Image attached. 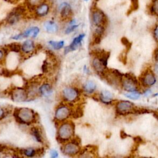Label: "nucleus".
I'll list each match as a JSON object with an SVG mask.
<instances>
[{
	"instance_id": "37998d69",
	"label": "nucleus",
	"mask_w": 158,
	"mask_h": 158,
	"mask_svg": "<svg viewBox=\"0 0 158 158\" xmlns=\"http://www.w3.org/2000/svg\"><path fill=\"white\" fill-rule=\"evenodd\" d=\"M154 114V116L155 117V118L157 119H158V112H157V111H156V112H154L153 113Z\"/></svg>"
},
{
	"instance_id": "aec40b11",
	"label": "nucleus",
	"mask_w": 158,
	"mask_h": 158,
	"mask_svg": "<svg viewBox=\"0 0 158 158\" xmlns=\"http://www.w3.org/2000/svg\"><path fill=\"white\" fill-rule=\"evenodd\" d=\"M44 27L47 32L50 33H56L58 30V27L55 22L52 21H47L45 23Z\"/></svg>"
},
{
	"instance_id": "f8f14e48",
	"label": "nucleus",
	"mask_w": 158,
	"mask_h": 158,
	"mask_svg": "<svg viewBox=\"0 0 158 158\" xmlns=\"http://www.w3.org/2000/svg\"><path fill=\"white\" fill-rule=\"evenodd\" d=\"M60 16L62 21H67L71 18L72 10L71 6L67 3H63L60 7Z\"/></svg>"
},
{
	"instance_id": "a211bd4d",
	"label": "nucleus",
	"mask_w": 158,
	"mask_h": 158,
	"mask_svg": "<svg viewBox=\"0 0 158 158\" xmlns=\"http://www.w3.org/2000/svg\"><path fill=\"white\" fill-rule=\"evenodd\" d=\"M35 49V44L33 41L32 40H26V42L23 43L21 50L22 51L25 52V53H30Z\"/></svg>"
},
{
	"instance_id": "4c0bfd02",
	"label": "nucleus",
	"mask_w": 158,
	"mask_h": 158,
	"mask_svg": "<svg viewBox=\"0 0 158 158\" xmlns=\"http://www.w3.org/2000/svg\"><path fill=\"white\" fill-rule=\"evenodd\" d=\"M120 137H121L122 139H124V138H125L127 137V133H126L124 130L120 131Z\"/></svg>"
},
{
	"instance_id": "ddd939ff",
	"label": "nucleus",
	"mask_w": 158,
	"mask_h": 158,
	"mask_svg": "<svg viewBox=\"0 0 158 158\" xmlns=\"http://www.w3.org/2000/svg\"><path fill=\"white\" fill-rule=\"evenodd\" d=\"M84 37H85L84 33L80 34L77 37H75L73 40V42H72L71 45L69 46L68 47L66 48L65 51H64L65 54L67 53V52H69L70 51H75V50H77V48L80 45L81 41H82V40L84 39Z\"/></svg>"
},
{
	"instance_id": "473e14b6",
	"label": "nucleus",
	"mask_w": 158,
	"mask_h": 158,
	"mask_svg": "<svg viewBox=\"0 0 158 158\" xmlns=\"http://www.w3.org/2000/svg\"><path fill=\"white\" fill-rule=\"evenodd\" d=\"M134 141H135V144L137 145H140V144H142L143 143V141L142 138L140 137H135L133 138Z\"/></svg>"
},
{
	"instance_id": "20e7f679",
	"label": "nucleus",
	"mask_w": 158,
	"mask_h": 158,
	"mask_svg": "<svg viewBox=\"0 0 158 158\" xmlns=\"http://www.w3.org/2000/svg\"><path fill=\"white\" fill-rule=\"evenodd\" d=\"M122 87L128 92L136 91L137 89V80L135 76L132 74L123 75L122 79Z\"/></svg>"
},
{
	"instance_id": "a19ab883",
	"label": "nucleus",
	"mask_w": 158,
	"mask_h": 158,
	"mask_svg": "<svg viewBox=\"0 0 158 158\" xmlns=\"http://www.w3.org/2000/svg\"><path fill=\"white\" fill-rule=\"evenodd\" d=\"M6 146L3 145H0V153H1V152L5 149Z\"/></svg>"
},
{
	"instance_id": "a878e982",
	"label": "nucleus",
	"mask_w": 158,
	"mask_h": 158,
	"mask_svg": "<svg viewBox=\"0 0 158 158\" xmlns=\"http://www.w3.org/2000/svg\"><path fill=\"white\" fill-rule=\"evenodd\" d=\"M131 5L129 10L128 11L127 14L129 15L132 13L133 11H135L138 9L139 4H138V0H130Z\"/></svg>"
},
{
	"instance_id": "f3484780",
	"label": "nucleus",
	"mask_w": 158,
	"mask_h": 158,
	"mask_svg": "<svg viewBox=\"0 0 158 158\" xmlns=\"http://www.w3.org/2000/svg\"><path fill=\"white\" fill-rule=\"evenodd\" d=\"M40 32V28L37 27H32L29 28L24 32L22 33V37L27 38L31 37L32 38H36L38 35V34Z\"/></svg>"
},
{
	"instance_id": "b1692460",
	"label": "nucleus",
	"mask_w": 158,
	"mask_h": 158,
	"mask_svg": "<svg viewBox=\"0 0 158 158\" xmlns=\"http://www.w3.org/2000/svg\"><path fill=\"white\" fill-rule=\"evenodd\" d=\"M96 85L95 82H93V81H88L84 86V90L86 93L91 94L96 90Z\"/></svg>"
},
{
	"instance_id": "7ed1b4c3",
	"label": "nucleus",
	"mask_w": 158,
	"mask_h": 158,
	"mask_svg": "<svg viewBox=\"0 0 158 158\" xmlns=\"http://www.w3.org/2000/svg\"><path fill=\"white\" fill-rule=\"evenodd\" d=\"M26 13V8L24 6L19 5L14 8L8 14L6 21L10 25H14L19 22L21 17Z\"/></svg>"
},
{
	"instance_id": "f257e3e1",
	"label": "nucleus",
	"mask_w": 158,
	"mask_h": 158,
	"mask_svg": "<svg viewBox=\"0 0 158 158\" xmlns=\"http://www.w3.org/2000/svg\"><path fill=\"white\" fill-rule=\"evenodd\" d=\"M14 115L17 122L20 124H30L35 119V114L34 111L27 108L16 109Z\"/></svg>"
},
{
	"instance_id": "423d86ee",
	"label": "nucleus",
	"mask_w": 158,
	"mask_h": 158,
	"mask_svg": "<svg viewBox=\"0 0 158 158\" xmlns=\"http://www.w3.org/2000/svg\"><path fill=\"white\" fill-rule=\"evenodd\" d=\"M78 138H75L73 142L66 144L62 148L63 153L68 156H74L79 153L80 148H79V143L77 141Z\"/></svg>"
},
{
	"instance_id": "dca6fc26",
	"label": "nucleus",
	"mask_w": 158,
	"mask_h": 158,
	"mask_svg": "<svg viewBox=\"0 0 158 158\" xmlns=\"http://www.w3.org/2000/svg\"><path fill=\"white\" fill-rule=\"evenodd\" d=\"M50 11V6L45 3L40 5L35 9V13L37 16L42 17L47 15Z\"/></svg>"
},
{
	"instance_id": "c03bdc74",
	"label": "nucleus",
	"mask_w": 158,
	"mask_h": 158,
	"mask_svg": "<svg viewBox=\"0 0 158 158\" xmlns=\"http://www.w3.org/2000/svg\"><path fill=\"white\" fill-rule=\"evenodd\" d=\"M1 24H2V23L0 22V27H1Z\"/></svg>"
},
{
	"instance_id": "bb28decb",
	"label": "nucleus",
	"mask_w": 158,
	"mask_h": 158,
	"mask_svg": "<svg viewBox=\"0 0 158 158\" xmlns=\"http://www.w3.org/2000/svg\"><path fill=\"white\" fill-rule=\"evenodd\" d=\"M49 44L55 50H58L61 49L64 45V41H60V42H54V41H50Z\"/></svg>"
},
{
	"instance_id": "9b49d317",
	"label": "nucleus",
	"mask_w": 158,
	"mask_h": 158,
	"mask_svg": "<svg viewBox=\"0 0 158 158\" xmlns=\"http://www.w3.org/2000/svg\"><path fill=\"white\" fill-rule=\"evenodd\" d=\"M142 83L145 86H153L156 82V79L154 73L151 70H147L143 75L142 79Z\"/></svg>"
},
{
	"instance_id": "58836bf2",
	"label": "nucleus",
	"mask_w": 158,
	"mask_h": 158,
	"mask_svg": "<svg viewBox=\"0 0 158 158\" xmlns=\"http://www.w3.org/2000/svg\"><path fill=\"white\" fill-rule=\"evenodd\" d=\"M154 37L157 42H158V27L156 28L154 30Z\"/></svg>"
},
{
	"instance_id": "ea45409f",
	"label": "nucleus",
	"mask_w": 158,
	"mask_h": 158,
	"mask_svg": "<svg viewBox=\"0 0 158 158\" xmlns=\"http://www.w3.org/2000/svg\"><path fill=\"white\" fill-rule=\"evenodd\" d=\"M151 90H146V91H145V96H149L150 94H151Z\"/></svg>"
},
{
	"instance_id": "0eeeda50",
	"label": "nucleus",
	"mask_w": 158,
	"mask_h": 158,
	"mask_svg": "<svg viewBox=\"0 0 158 158\" xmlns=\"http://www.w3.org/2000/svg\"><path fill=\"white\" fill-rule=\"evenodd\" d=\"M133 108V103L128 101H121L116 104L117 113L121 115L132 114Z\"/></svg>"
},
{
	"instance_id": "4be33fe9",
	"label": "nucleus",
	"mask_w": 158,
	"mask_h": 158,
	"mask_svg": "<svg viewBox=\"0 0 158 158\" xmlns=\"http://www.w3.org/2000/svg\"><path fill=\"white\" fill-rule=\"evenodd\" d=\"M46 0H26V3L28 8L31 9H35L46 2Z\"/></svg>"
},
{
	"instance_id": "f03ea898",
	"label": "nucleus",
	"mask_w": 158,
	"mask_h": 158,
	"mask_svg": "<svg viewBox=\"0 0 158 158\" xmlns=\"http://www.w3.org/2000/svg\"><path fill=\"white\" fill-rule=\"evenodd\" d=\"M74 135V125L72 122H65L58 130L57 139L61 142H64L72 138Z\"/></svg>"
},
{
	"instance_id": "6e6552de",
	"label": "nucleus",
	"mask_w": 158,
	"mask_h": 158,
	"mask_svg": "<svg viewBox=\"0 0 158 158\" xmlns=\"http://www.w3.org/2000/svg\"><path fill=\"white\" fill-rule=\"evenodd\" d=\"M62 95L64 98L69 102L77 101L79 98V93L78 90L71 87L64 89L62 91Z\"/></svg>"
},
{
	"instance_id": "c9c22d12",
	"label": "nucleus",
	"mask_w": 158,
	"mask_h": 158,
	"mask_svg": "<svg viewBox=\"0 0 158 158\" xmlns=\"http://www.w3.org/2000/svg\"><path fill=\"white\" fill-rule=\"evenodd\" d=\"M5 115V113L3 109H2L1 108H0V119H3Z\"/></svg>"
},
{
	"instance_id": "9d476101",
	"label": "nucleus",
	"mask_w": 158,
	"mask_h": 158,
	"mask_svg": "<svg viewBox=\"0 0 158 158\" xmlns=\"http://www.w3.org/2000/svg\"><path fill=\"white\" fill-rule=\"evenodd\" d=\"M71 114V111L67 106H61L58 108L55 113V119L58 121H63L67 119Z\"/></svg>"
},
{
	"instance_id": "5701e85b",
	"label": "nucleus",
	"mask_w": 158,
	"mask_h": 158,
	"mask_svg": "<svg viewBox=\"0 0 158 158\" xmlns=\"http://www.w3.org/2000/svg\"><path fill=\"white\" fill-rule=\"evenodd\" d=\"M71 114L75 119H78L81 118L84 114V107L82 106V104L79 105L75 109H74L72 111H71Z\"/></svg>"
},
{
	"instance_id": "412c9836",
	"label": "nucleus",
	"mask_w": 158,
	"mask_h": 158,
	"mask_svg": "<svg viewBox=\"0 0 158 158\" xmlns=\"http://www.w3.org/2000/svg\"><path fill=\"white\" fill-rule=\"evenodd\" d=\"M52 88L48 84H45L40 86L39 89V92L41 95L45 97L49 96L52 93Z\"/></svg>"
},
{
	"instance_id": "1a4fd4ad",
	"label": "nucleus",
	"mask_w": 158,
	"mask_h": 158,
	"mask_svg": "<svg viewBox=\"0 0 158 158\" xmlns=\"http://www.w3.org/2000/svg\"><path fill=\"white\" fill-rule=\"evenodd\" d=\"M11 98L16 102L25 101L28 98V93L25 89L17 88L13 91Z\"/></svg>"
},
{
	"instance_id": "39448f33",
	"label": "nucleus",
	"mask_w": 158,
	"mask_h": 158,
	"mask_svg": "<svg viewBox=\"0 0 158 158\" xmlns=\"http://www.w3.org/2000/svg\"><path fill=\"white\" fill-rule=\"evenodd\" d=\"M91 21L93 24L96 27H104L106 24L107 18L103 11L96 9L91 13Z\"/></svg>"
},
{
	"instance_id": "c756f323",
	"label": "nucleus",
	"mask_w": 158,
	"mask_h": 158,
	"mask_svg": "<svg viewBox=\"0 0 158 158\" xmlns=\"http://www.w3.org/2000/svg\"><path fill=\"white\" fill-rule=\"evenodd\" d=\"M125 96L127 98H128L132 99H138L140 97V93L135 91H132L128 93H127V94L125 95Z\"/></svg>"
},
{
	"instance_id": "72a5a7b5",
	"label": "nucleus",
	"mask_w": 158,
	"mask_h": 158,
	"mask_svg": "<svg viewBox=\"0 0 158 158\" xmlns=\"http://www.w3.org/2000/svg\"><path fill=\"white\" fill-rule=\"evenodd\" d=\"M50 155H51V157L55 158V157H57L58 156V153L56 150L53 149V150H51L50 151Z\"/></svg>"
},
{
	"instance_id": "7c9ffc66",
	"label": "nucleus",
	"mask_w": 158,
	"mask_h": 158,
	"mask_svg": "<svg viewBox=\"0 0 158 158\" xmlns=\"http://www.w3.org/2000/svg\"><path fill=\"white\" fill-rule=\"evenodd\" d=\"M121 42L123 45L125 46L126 50L127 51H128L130 50V48L132 47V43H131V42H129V40H128L127 38H125V37L122 38Z\"/></svg>"
},
{
	"instance_id": "79ce46f5",
	"label": "nucleus",
	"mask_w": 158,
	"mask_h": 158,
	"mask_svg": "<svg viewBox=\"0 0 158 158\" xmlns=\"http://www.w3.org/2000/svg\"><path fill=\"white\" fill-rule=\"evenodd\" d=\"M3 56H4V52L3 51V50H0V60L3 57Z\"/></svg>"
},
{
	"instance_id": "e433bc0d",
	"label": "nucleus",
	"mask_w": 158,
	"mask_h": 158,
	"mask_svg": "<svg viewBox=\"0 0 158 158\" xmlns=\"http://www.w3.org/2000/svg\"><path fill=\"white\" fill-rule=\"evenodd\" d=\"M23 38V37H22V33L18 34V35H14V37H12V38L14 39V40H19V39H21V38Z\"/></svg>"
},
{
	"instance_id": "2f4dec72",
	"label": "nucleus",
	"mask_w": 158,
	"mask_h": 158,
	"mask_svg": "<svg viewBox=\"0 0 158 158\" xmlns=\"http://www.w3.org/2000/svg\"><path fill=\"white\" fill-rule=\"evenodd\" d=\"M78 27V25H75V24H74V25H71L69 27H67L66 28V30L65 31V33L66 34H69L70 33H71L72 32H73L75 28H77Z\"/></svg>"
},
{
	"instance_id": "2eb2a0df",
	"label": "nucleus",
	"mask_w": 158,
	"mask_h": 158,
	"mask_svg": "<svg viewBox=\"0 0 158 158\" xmlns=\"http://www.w3.org/2000/svg\"><path fill=\"white\" fill-rule=\"evenodd\" d=\"M92 65L95 71L100 75H101L106 69V67L104 65L103 63L96 57L93 59L92 61Z\"/></svg>"
},
{
	"instance_id": "6ab92c4d",
	"label": "nucleus",
	"mask_w": 158,
	"mask_h": 158,
	"mask_svg": "<svg viewBox=\"0 0 158 158\" xmlns=\"http://www.w3.org/2000/svg\"><path fill=\"white\" fill-rule=\"evenodd\" d=\"M100 99L103 103L105 104H111L112 103V99H113V95L110 91L104 90L101 93Z\"/></svg>"
},
{
	"instance_id": "393cba45",
	"label": "nucleus",
	"mask_w": 158,
	"mask_h": 158,
	"mask_svg": "<svg viewBox=\"0 0 158 158\" xmlns=\"http://www.w3.org/2000/svg\"><path fill=\"white\" fill-rule=\"evenodd\" d=\"M31 132H32V133L33 135V137L35 138L37 142H38L40 143H43L42 135H41V132H40V130L38 129V128H37V127L32 128V130H31Z\"/></svg>"
},
{
	"instance_id": "a18cd8bd",
	"label": "nucleus",
	"mask_w": 158,
	"mask_h": 158,
	"mask_svg": "<svg viewBox=\"0 0 158 158\" xmlns=\"http://www.w3.org/2000/svg\"><path fill=\"white\" fill-rule=\"evenodd\" d=\"M85 1H89V0H85Z\"/></svg>"
},
{
	"instance_id": "f704fd0d",
	"label": "nucleus",
	"mask_w": 158,
	"mask_h": 158,
	"mask_svg": "<svg viewBox=\"0 0 158 158\" xmlns=\"http://www.w3.org/2000/svg\"><path fill=\"white\" fill-rule=\"evenodd\" d=\"M5 1L8 2L9 3H12V4H16L17 3H19V1H21V0H4Z\"/></svg>"
},
{
	"instance_id": "4468645a",
	"label": "nucleus",
	"mask_w": 158,
	"mask_h": 158,
	"mask_svg": "<svg viewBox=\"0 0 158 158\" xmlns=\"http://www.w3.org/2000/svg\"><path fill=\"white\" fill-rule=\"evenodd\" d=\"M104 32V27L99 26L97 27L94 32L93 33L92 38V44L93 45L99 44L101 42L102 36L103 35Z\"/></svg>"
},
{
	"instance_id": "cd10ccee",
	"label": "nucleus",
	"mask_w": 158,
	"mask_h": 158,
	"mask_svg": "<svg viewBox=\"0 0 158 158\" xmlns=\"http://www.w3.org/2000/svg\"><path fill=\"white\" fill-rule=\"evenodd\" d=\"M8 47L10 51L15 52H19L21 50V45L17 43H12L11 44H9L8 45Z\"/></svg>"
},
{
	"instance_id": "c85d7f7f",
	"label": "nucleus",
	"mask_w": 158,
	"mask_h": 158,
	"mask_svg": "<svg viewBox=\"0 0 158 158\" xmlns=\"http://www.w3.org/2000/svg\"><path fill=\"white\" fill-rule=\"evenodd\" d=\"M21 154H24L27 157H33L36 154V150H35L32 148H27L23 149L21 150Z\"/></svg>"
}]
</instances>
